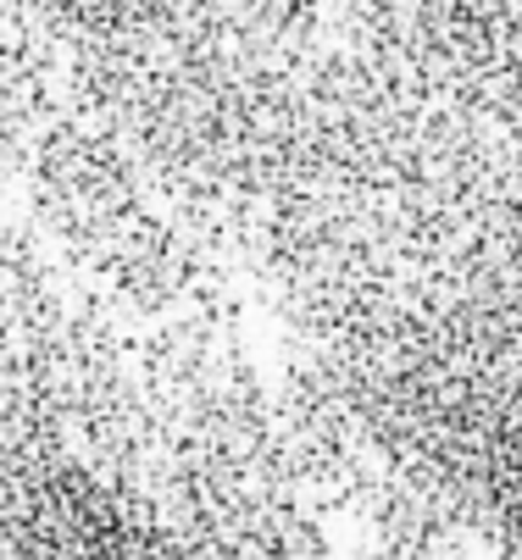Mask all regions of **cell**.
Segmentation results:
<instances>
[{
  "mask_svg": "<svg viewBox=\"0 0 522 560\" xmlns=\"http://www.w3.org/2000/svg\"><path fill=\"white\" fill-rule=\"evenodd\" d=\"M151 433L139 323L34 222L0 217V466L61 455L144 500Z\"/></svg>",
  "mask_w": 522,
  "mask_h": 560,
  "instance_id": "1",
  "label": "cell"
},
{
  "mask_svg": "<svg viewBox=\"0 0 522 560\" xmlns=\"http://www.w3.org/2000/svg\"><path fill=\"white\" fill-rule=\"evenodd\" d=\"M0 560H251L206 544L61 455L0 466Z\"/></svg>",
  "mask_w": 522,
  "mask_h": 560,
  "instance_id": "2",
  "label": "cell"
},
{
  "mask_svg": "<svg viewBox=\"0 0 522 560\" xmlns=\"http://www.w3.org/2000/svg\"><path fill=\"white\" fill-rule=\"evenodd\" d=\"M395 39L484 106L522 150V12H384ZM522 444V422H517Z\"/></svg>",
  "mask_w": 522,
  "mask_h": 560,
  "instance_id": "3",
  "label": "cell"
}]
</instances>
